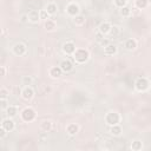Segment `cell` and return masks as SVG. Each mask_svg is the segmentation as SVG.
I'll return each instance as SVG.
<instances>
[{
	"instance_id": "cell-32",
	"label": "cell",
	"mask_w": 151,
	"mask_h": 151,
	"mask_svg": "<svg viewBox=\"0 0 151 151\" xmlns=\"http://www.w3.org/2000/svg\"><path fill=\"white\" fill-rule=\"evenodd\" d=\"M19 20H20V22H21V24H26V22H28V21H29V20H28V14H26V13L21 14Z\"/></svg>"
},
{
	"instance_id": "cell-17",
	"label": "cell",
	"mask_w": 151,
	"mask_h": 151,
	"mask_svg": "<svg viewBox=\"0 0 151 151\" xmlns=\"http://www.w3.org/2000/svg\"><path fill=\"white\" fill-rule=\"evenodd\" d=\"M39 129L42 131V132H50L52 129H53V123L51 122V120H42V122H40V124H39Z\"/></svg>"
},
{
	"instance_id": "cell-24",
	"label": "cell",
	"mask_w": 151,
	"mask_h": 151,
	"mask_svg": "<svg viewBox=\"0 0 151 151\" xmlns=\"http://www.w3.org/2000/svg\"><path fill=\"white\" fill-rule=\"evenodd\" d=\"M119 14L123 17V18H129L131 15V8L129 6H124L122 8H119Z\"/></svg>"
},
{
	"instance_id": "cell-15",
	"label": "cell",
	"mask_w": 151,
	"mask_h": 151,
	"mask_svg": "<svg viewBox=\"0 0 151 151\" xmlns=\"http://www.w3.org/2000/svg\"><path fill=\"white\" fill-rule=\"evenodd\" d=\"M111 27H112V25H111L109 21H104V22H101V24L99 25L98 31H99V33L104 37V35H107V34H109V32H110Z\"/></svg>"
},
{
	"instance_id": "cell-6",
	"label": "cell",
	"mask_w": 151,
	"mask_h": 151,
	"mask_svg": "<svg viewBox=\"0 0 151 151\" xmlns=\"http://www.w3.org/2000/svg\"><path fill=\"white\" fill-rule=\"evenodd\" d=\"M26 52H27V46H26V44H24L21 41L15 42L12 47V53L17 57H24L26 54Z\"/></svg>"
},
{
	"instance_id": "cell-4",
	"label": "cell",
	"mask_w": 151,
	"mask_h": 151,
	"mask_svg": "<svg viewBox=\"0 0 151 151\" xmlns=\"http://www.w3.org/2000/svg\"><path fill=\"white\" fill-rule=\"evenodd\" d=\"M150 87V81L147 78L145 77H139L136 81H134V88L138 91V92H145L147 91Z\"/></svg>"
},
{
	"instance_id": "cell-33",
	"label": "cell",
	"mask_w": 151,
	"mask_h": 151,
	"mask_svg": "<svg viewBox=\"0 0 151 151\" xmlns=\"http://www.w3.org/2000/svg\"><path fill=\"white\" fill-rule=\"evenodd\" d=\"M99 44H100V46L104 48L107 44H110V41H109V38H101V40L99 41Z\"/></svg>"
},
{
	"instance_id": "cell-5",
	"label": "cell",
	"mask_w": 151,
	"mask_h": 151,
	"mask_svg": "<svg viewBox=\"0 0 151 151\" xmlns=\"http://www.w3.org/2000/svg\"><path fill=\"white\" fill-rule=\"evenodd\" d=\"M65 12H66V14L68 17L74 18L76 15L80 14V6L77 2H73V1L72 2H68L66 5V7H65Z\"/></svg>"
},
{
	"instance_id": "cell-31",
	"label": "cell",
	"mask_w": 151,
	"mask_h": 151,
	"mask_svg": "<svg viewBox=\"0 0 151 151\" xmlns=\"http://www.w3.org/2000/svg\"><path fill=\"white\" fill-rule=\"evenodd\" d=\"M8 99H0V109L2 111H5L7 107H8Z\"/></svg>"
},
{
	"instance_id": "cell-27",
	"label": "cell",
	"mask_w": 151,
	"mask_h": 151,
	"mask_svg": "<svg viewBox=\"0 0 151 151\" xmlns=\"http://www.w3.org/2000/svg\"><path fill=\"white\" fill-rule=\"evenodd\" d=\"M33 83V78L31 76H22L21 77V84L24 86H31Z\"/></svg>"
},
{
	"instance_id": "cell-21",
	"label": "cell",
	"mask_w": 151,
	"mask_h": 151,
	"mask_svg": "<svg viewBox=\"0 0 151 151\" xmlns=\"http://www.w3.org/2000/svg\"><path fill=\"white\" fill-rule=\"evenodd\" d=\"M45 9H46V11L48 12V14L52 17V15L57 14V12H58V5H57L55 2H48V4L46 5Z\"/></svg>"
},
{
	"instance_id": "cell-30",
	"label": "cell",
	"mask_w": 151,
	"mask_h": 151,
	"mask_svg": "<svg viewBox=\"0 0 151 151\" xmlns=\"http://www.w3.org/2000/svg\"><path fill=\"white\" fill-rule=\"evenodd\" d=\"M113 5L117 8H122L124 6H127V0H113Z\"/></svg>"
},
{
	"instance_id": "cell-10",
	"label": "cell",
	"mask_w": 151,
	"mask_h": 151,
	"mask_svg": "<svg viewBox=\"0 0 151 151\" xmlns=\"http://www.w3.org/2000/svg\"><path fill=\"white\" fill-rule=\"evenodd\" d=\"M64 71L61 70L60 66H52L50 70H48V76L52 78V79H59L61 76H63Z\"/></svg>"
},
{
	"instance_id": "cell-23",
	"label": "cell",
	"mask_w": 151,
	"mask_h": 151,
	"mask_svg": "<svg viewBox=\"0 0 151 151\" xmlns=\"http://www.w3.org/2000/svg\"><path fill=\"white\" fill-rule=\"evenodd\" d=\"M119 34H120V28L118 26H116V25H112V27H111V29H110L107 35L110 38H114V37H118Z\"/></svg>"
},
{
	"instance_id": "cell-1",
	"label": "cell",
	"mask_w": 151,
	"mask_h": 151,
	"mask_svg": "<svg viewBox=\"0 0 151 151\" xmlns=\"http://www.w3.org/2000/svg\"><path fill=\"white\" fill-rule=\"evenodd\" d=\"M71 57L77 64H85L90 59V52L86 48H77Z\"/></svg>"
},
{
	"instance_id": "cell-9",
	"label": "cell",
	"mask_w": 151,
	"mask_h": 151,
	"mask_svg": "<svg viewBox=\"0 0 151 151\" xmlns=\"http://www.w3.org/2000/svg\"><path fill=\"white\" fill-rule=\"evenodd\" d=\"M1 126H2L7 132H12V131H14V129H15V122L13 120V118L7 117V118H4V119L1 120Z\"/></svg>"
},
{
	"instance_id": "cell-12",
	"label": "cell",
	"mask_w": 151,
	"mask_h": 151,
	"mask_svg": "<svg viewBox=\"0 0 151 151\" xmlns=\"http://www.w3.org/2000/svg\"><path fill=\"white\" fill-rule=\"evenodd\" d=\"M117 53H118V47H117V45H114V44H112V42L107 44V45L104 47V54H105V55L111 57V55H116Z\"/></svg>"
},
{
	"instance_id": "cell-29",
	"label": "cell",
	"mask_w": 151,
	"mask_h": 151,
	"mask_svg": "<svg viewBox=\"0 0 151 151\" xmlns=\"http://www.w3.org/2000/svg\"><path fill=\"white\" fill-rule=\"evenodd\" d=\"M9 97V91L6 87H1L0 88V99H8Z\"/></svg>"
},
{
	"instance_id": "cell-34",
	"label": "cell",
	"mask_w": 151,
	"mask_h": 151,
	"mask_svg": "<svg viewBox=\"0 0 151 151\" xmlns=\"http://www.w3.org/2000/svg\"><path fill=\"white\" fill-rule=\"evenodd\" d=\"M6 74H7L6 67H5V66H0V76L4 78V77H6Z\"/></svg>"
},
{
	"instance_id": "cell-25",
	"label": "cell",
	"mask_w": 151,
	"mask_h": 151,
	"mask_svg": "<svg viewBox=\"0 0 151 151\" xmlns=\"http://www.w3.org/2000/svg\"><path fill=\"white\" fill-rule=\"evenodd\" d=\"M130 149L133 151H140L143 149V143L140 140H133L130 145Z\"/></svg>"
},
{
	"instance_id": "cell-19",
	"label": "cell",
	"mask_w": 151,
	"mask_h": 151,
	"mask_svg": "<svg viewBox=\"0 0 151 151\" xmlns=\"http://www.w3.org/2000/svg\"><path fill=\"white\" fill-rule=\"evenodd\" d=\"M5 112H6V116L7 117L14 118L19 113V110H18V106L17 105H8V107L5 110Z\"/></svg>"
},
{
	"instance_id": "cell-14",
	"label": "cell",
	"mask_w": 151,
	"mask_h": 151,
	"mask_svg": "<svg viewBox=\"0 0 151 151\" xmlns=\"http://www.w3.org/2000/svg\"><path fill=\"white\" fill-rule=\"evenodd\" d=\"M27 14H28V20H29L31 24H38L39 22V20H40V13H39V11L32 9Z\"/></svg>"
},
{
	"instance_id": "cell-11",
	"label": "cell",
	"mask_w": 151,
	"mask_h": 151,
	"mask_svg": "<svg viewBox=\"0 0 151 151\" xmlns=\"http://www.w3.org/2000/svg\"><path fill=\"white\" fill-rule=\"evenodd\" d=\"M66 133L68 134V136H71V137H74L78 132H79V130H80V127H79V125L78 124H76V123H70V124H67L66 125Z\"/></svg>"
},
{
	"instance_id": "cell-18",
	"label": "cell",
	"mask_w": 151,
	"mask_h": 151,
	"mask_svg": "<svg viewBox=\"0 0 151 151\" xmlns=\"http://www.w3.org/2000/svg\"><path fill=\"white\" fill-rule=\"evenodd\" d=\"M44 27L47 32H54L57 29V22L53 19H48V20L44 21Z\"/></svg>"
},
{
	"instance_id": "cell-16",
	"label": "cell",
	"mask_w": 151,
	"mask_h": 151,
	"mask_svg": "<svg viewBox=\"0 0 151 151\" xmlns=\"http://www.w3.org/2000/svg\"><path fill=\"white\" fill-rule=\"evenodd\" d=\"M137 46H138L137 40L133 39V38H129V39H126L125 42H124V47H125L126 51H134V50L137 48Z\"/></svg>"
},
{
	"instance_id": "cell-8",
	"label": "cell",
	"mask_w": 151,
	"mask_h": 151,
	"mask_svg": "<svg viewBox=\"0 0 151 151\" xmlns=\"http://www.w3.org/2000/svg\"><path fill=\"white\" fill-rule=\"evenodd\" d=\"M61 50L66 55H72L74 53V51L77 50V47L73 41H65L61 46Z\"/></svg>"
},
{
	"instance_id": "cell-20",
	"label": "cell",
	"mask_w": 151,
	"mask_h": 151,
	"mask_svg": "<svg viewBox=\"0 0 151 151\" xmlns=\"http://www.w3.org/2000/svg\"><path fill=\"white\" fill-rule=\"evenodd\" d=\"M123 132V127L120 124H117V125H112L110 126V134L113 136V137H119Z\"/></svg>"
},
{
	"instance_id": "cell-28",
	"label": "cell",
	"mask_w": 151,
	"mask_h": 151,
	"mask_svg": "<svg viewBox=\"0 0 151 151\" xmlns=\"http://www.w3.org/2000/svg\"><path fill=\"white\" fill-rule=\"evenodd\" d=\"M39 13H40V20L46 21V20L51 19V15L48 14V12H47L46 9H40V11H39Z\"/></svg>"
},
{
	"instance_id": "cell-26",
	"label": "cell",
	"mask_w": 151,
	"mask_h": 151,
	"mask_svg": "<svg viewBox=\"0 0 151 151\" xmlns=\"http://www.w3.org/2000/svg\"><path fill=\"white\" fill-rule=\"evenodd\" d=\"M149 5V0H134V6L138 9H144Z\"/></svg>"
},
{
	"instance_id": "cell-7",
	"label": "cell",
	"mask_w": 151,
	"mask_h": 151,
	"mask_svg": "<svg viewBox=\"0 0 151 151\" xmlns=\"http://www.w3.org/2000/svg\"><path fill=\"white\" fill-rule=\"evenodd\" d=\"M20 96L24 100H31L34 97V90L32 86H24L22 90L20 91Z\"/></svg>"
},
{
	"instance_id": "cell-35",
	"label": "cell",
	"mask_w": 151,
	"mask_h": 151,
	"mask_svg": "<svg viewBox=\"0 0 151 151\" xmlns=\"http://www.w3.org/2000/svg\"><path fill=\"white\" fill-rule=\"evenodd\" d=\"M7 133H8V132H7V131H6V130H5L2 126H0V138H4V137L7 134Z\"/></svg>"
},
{
	"instance_id": "cell-22",
	"label": "cell",
	"mask_w": 151,
	"mask_h": 151,
	"mask_svg": "<svg viewBox=\"0 0 151 151\" xmlns=\"http://www.w3.org/2000/svg\"><path fill=\"white\" fill-rule=\"evenodd\" d=\"M72 19H73V24H74L76 26H83V25L85 24V21H86L85 15H83V14H78V15H76V17L72 18Z\"/></svg>"
},
{
	"instance_id": "cell-2",
	"label": "cell",
	"mask_w": 151,
	"mask_h": 151,
	"mask_svg": "<svg viewBox=\"0 0 151 151\" xmlns=\"http://www.w3.org/2000/svg\"><path fill=\"white\" fill-rule=\"evenodd\" d=\"M104 120H105L106 125H109V126L117 125V124H120V122H122V116H120V113H118L117 111H109V112L105 114Z\"/></svg>"
},
{
	"instance_id": "cell-3",
	"label": "cell",
	"mask_w": 151,
	"mask_h": 151,
	"mask_svg": "<svg viewBox=\"0 0 151 151\" xmlns=\"http://www.w3.org/2000/svg\"><path fill=\"white\" fill-rule=\"evenodd\" d=\"M37 117V111L31 107V106H26L25 109H22V111L20 112V118L22 122H26V123H31Z\"/></svg>"
},
{
	"instance_id": "cell-13",
	"label": "cell",
	"mask_w": 151,
	"mask_h": 151,
	"mask_svg": "<svg viewBox=\"0 0 151 151\" xmlns=\"http://www.w3.org/2000/svg\"><path fill=\"white\" fill-rule=\"evenodd\" d=\"M59 66L61 67V70L64 71V72H71L72 70H73V63L70 60V59H64V60H61L60 61V64H59Z\"/></svg>"
}]
</instances>
